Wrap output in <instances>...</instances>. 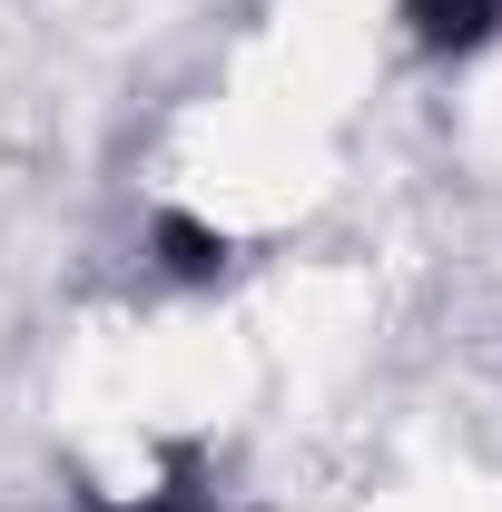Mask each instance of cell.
Wrapping results in <instances>:
<instances>
[{
  "label": "cell",
  "instance_id": "cell-1",
  "mask_svg": "<svg viewBox=\"0 0 502 512\" xmlns=\"http://www.w3.org/2000/svg\"><path fill=\"white\" fill-rule=\"evenodd\" d=\"M404 20H414L424 50H473L502 30V0H404Z\"/></svg>",
  "mask_w": 502,
  "mask_h": 512
},
{
  "label": "cell",
  "instance_id": "cell-2",
  "mask_svg": "<svg viewBox=\"0 0 502 512\" xmlns=\"http://www.w3.org/2000/svg\"><path fill=\"white\" fill-rule=\"evenodd\" d=\"M158 266L178 286H207V276H227V237H207L197 217H158Z\"/></svg>",
  "mask_w": 502,
  "mask_h": 512
},
{
  "label": "cell",
  "instance_id": "cell-3",
  "mask_svg": "<svg viewBox=\"0 0 502 512\" xmlns=\"http://www.w3.org/2000/svg\"><path fill=\"white\" fill-rule=\"evenodd\" d=\"M89 512H227V503H217V483H207V463H197V453H178L158 493H138V503H89Z\"/></svg>",
  "mask_w": 502,
  "mask_h": 512
}]
</instances>
